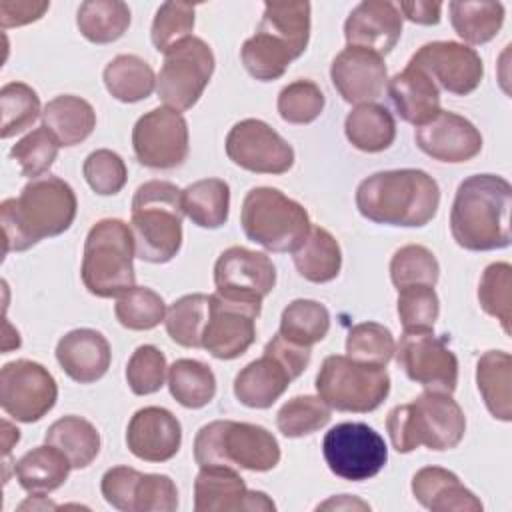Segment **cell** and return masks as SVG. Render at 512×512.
Here are the masks:
<instances>
[{"mask_svg": "<svg viewBox=\"0 0 512 512\" xmlns=\"http://www.w3.org/2000/svg\"><path fill=\"white\" fill-rule=\"evenodd\" d=\"M386 430L392 448L408 454L420 446L428 450H452L466 432V416L460 404L444 392H422L408 404H398L388 412Z\"/></svg>", "mask_w": 512, "mask_h": 512, "instance_id": "277c9868", "label": "cell"}, {"mask_svg": "<svg viewBox=\"0 0 512 512\" xmlns=\"http://www.w3.org/2000/svg\"><path fill=\"white\" fill-rule=\"evenodd\" d=\"M194 6L188 2H164L152 20L150 38L158 52H168L178 42L192 36Z\"/></svg>", "mask_w": 512, "mask_h": 512, "instance_id": "f5cc1de1", "label": "cell"}, {"mask_svg": "<svg viewBox=\"0 0 512 512\" xmlns=\"http://www.w3.org/2000/svg\"><path fill=\"white\" fill-rule=\"evenodd\" d=\"M310 346L286 340L280 332L264 346L258 360L246 364L234 378V396L248 408H270L310 364Z\"/></svg>", "mask_w": 512, "mask_h": 512, "instance_id": "9c48e42d", "label": "cell"}, {"mask_svg": "<svg viewBox=\"0 0 512 512\" xmlns=\"http://www.w3.org/2000/svg\"><path fill=\"white\" fill-rule=\"evenodd\" d=\"M512 266L508 262H492L484 268L478 282V302L488 316H494L506 334H510L512 318Z\"/></svg>", "mask_w": 512, "mask_h": 512, "instance_id": "f6af8a7d", "label": "cell"}, {"mask_svg": "<svg viewBox=\"0 0 512 512\" xmlns=\"http://www.w3.org/2000/svg\"><path fill=\"white\" fill-rule=\"evenodd\" d=\"M438 206V182L418 168L376 172L356 188L358 212L376 224L420 228L436 216Z\"/></svg>", "mask_w": 512, "mask_h": 512, "instance_id": "3957f363", "label": "cell"}, {"mask_svg": "<svg viewBox=\"0 0 512 512\" xmlns=\"http://www.w3.org/2000/svg\"><path fill=\"white\" fill-rule=\"evenodd\" d=\"M318 396L338 412H372L390 394L384 366L356 362L342 354L324 358L316 376Z\"/></svg>", "mask_w": 512, "mask_h": 512, "instance_id": "30bf717a", "label": "cell"}, {"mask_svg": "<svg viewBox=\"0 0 512 512\" xmlns=\"http://www.w3.org/2000/svg\"><path fill=\"white\" fill-rule=\"evenodd\" d=\"M330 330V312L316 300H292L280 316V334L300 346H312Z\"/></svg>", "mask_w": 512, "mask_h": 512, "instance_id": "7bdbcfd3", "label": "cell"}, {"mask_svg": "<svg viewBox=\"0 0 512 512\" xmlns=\"http://www.w3.org/2000/svg\"><path fill=\"white\" fill-rule=\"evenodd\" d=\"M388 96L398 116L416 128L430 122L442 110L440 88L422 68L410 62L388 80Z\"/></svg>", "mask_w": 512, "mask_h": 512, "instance_id": "4316f807", "label": "cell"}, {"mask_svg": "<svg viewBox=\"0 0 512 512\" xmlns=\"http://www.w3.org/2000/svg\"><path fill=\"white\" fill-rule=\"evenodd\" d=\"M196 512H270L276 504L266 492L248 490L236 468L202 466L194 480Z\"/></svg>", "mask_w": 512, "mask_h": 512, "instance_id": "44dd1931", "label": "cell"}, {"mask_svg": "<svg viewBox=\"0 0 512 512\" xmlns=\"http://www.w3.org/2000/svg\"><path fill=\"white\" fill-rule=\"evenodd\" d=\"M240 58L246 72L260 82L278 80L284 76L290 62L296 60L294 52L284 42L260 28L242 44Z\"/></svg>", "mask_w": 512, "mask_h": 512, "instance_id": "60d3db41", "label": "cell"}, {"mask_svg": "<svg viewBox=\"0 0 512 512\" xmlns=\"http://www.w3.org/2000/svg\"><path fill=\"white\" fill-rule=\"evenodd\" d=\"M310 10L308 2H264L258 28L282 40L300 58L310 38Z\"/></svg>", "mask_w": 512, "mask_h": 512, "instance_id": "8d00e7d4", "label": "cell"}, {"mask_svg": "<svg viewBox=\"0 0 512 512\" xmlns=\"http://www.w3.org/2000/svg\"><path fill=\"white\" fill-rule=\"evenodd\" d=\"M194 460L202 466H230L268 472L280 462L278 440L264 426L214 420L194 438Z\"/></svg>", "mask_w": 512, "mask_h": 512, "instance_id": "52a82bcc", "label": "cell"}, {"mask_svg": "<svg viewBox=\"0 0 512 512\" xmlns=\"http://www.w3.org/2000/svg\"><path fill=\"white\" fill-rule=\"evenodd\" d=\"M116 320L128 330H152L166 318V304L160 294L146 286H134L118 296Z\"/></svg>", "mask_w": 512, "mask_h": 512, "instance_id": "7dc6e473", "label": "cell"}, {"mask_svg": "<svg viewBox=\"0 0 512 512\" xmlns=\"http://www.w3.org/2000/svg\"><path fill=\"white\" fill-rule=\"evenodd\" d=\"M240 224L248 240L270 252H294L312 226L306 208L272 186L244 196Z\"/></svg>", "mask_w": 512, "mask_h": 512, "instance_id": "ba28073f", "label": "cell"}, {"mask_svg": "<svg viewBox=\"0 0 512 512\" xmlns=\"http://www.w3.org/2000/svg\"><path fill=\"white\" fill-rule=\"evenodd\" d=\"M58 148L60 144L56 138L44 126H40L12 146L10 158L20 164L22 176L34 180L52 168L58 156Z\"/></svg>", "mask_w": 512, "mask_h": 512, "instance_id": "db71d44e", "label": "cell"}, {"mask_svg": "<svg viewBox=\"0 0 512 512\" xmlns=\"http://www.w3.org/2000/svg\"><path fill=\"white\" fill-rule=\"evenodd\" d=\"M182 190L168 180H148L132 198L130 230L136 256L144 262L166 264L182 246Z\"/></svg>", "mask_w": 512, "mask_h": 512, "instance_id": "5b68a950", "label": "cell"}, {"mask_svg": "<svg viewBox=\"0 0 512 512\" xmlns=\"http://www.w3.org/2000/svg\"><path fill=\"white\" fill-rule=\"evenodd\" d=\"M78 210V200L68 182L58 176L30 180L16 198L0 204L4 256L32 248L44 238L66 232Z\"/></svg>", "mask_w": 512, "mask_h": 512, "instance_id": "6da1fadb", "label": "cell"}, {"mask_svg": "<svg viewBox=\"0 0 512 512\" xmlns=\"http://www.w3.org/2000/svg\"><path fill=\"white\" fill-rule=\"evenodd\" d=\"M132 148L138 162L154 170H170L188 156V122L168 106L142 114L132 128Z\"/></svg>", "mask_w": 512, "mask_h": 512, "instance_id": "5bb4252c", "label": "cell"}, {"mask_svg": "<svg viewBox=\"0 0 512 512\" xmlns=\"http://www.w3.org/2000/svg\"><path fill=\"white\" fill-rule=\"evenodd\" d=\"M168 364L164 352L152 344L138 346L126 366V382L136 396L154 394L164 386Z\"/></svg>", "mask_w": 512, "mask_h": 512, "instance_id": "11a10c76", "label": "cell"}, {"mask_svg": "<svg viewBox=\"0 0 512 512\" xmlns=\"http://www.w3.org/2000/svg\"><path fill=\"white\" fill-rule=\"evenodd\" d=\"M50 2H34V0H2L0 2V24L2 28H16L30 22L40 20Z\"/></svg>", "mask_w": 512, "mask_h": 512, "instance_id": "6f0895ef", "label": "cell"}, {"mask_svg": "<svg viewBox=\"0 0 512 512\" xmlns=\"http://www.w3.org/2000/svg\"><path fill=\"white\" fill-rule=\"evenodd\" d=\"M82 174L88 186L100 196L118 194L124 188L128 178V170L122 156L108 148L90 152L84 160Z\"/></svg>", "mask_w": 512, "mask_h": 512, "instance_id": "9f6ffc18", "label": "cell"}, {"mask_svg": "<svg viewBox=\"0 0 512 512\" xmlns=\"http://www.w3.org/2000/svg\"><path fill=\"white\" fill-rule=\"evenodd\" d=\"M402 36V14L394 2L364 0L348 14L344 38L348 46L364 48L386 56Z\"/></svg>", "mask_w": 512, "mask_h": 512, "instance_id": "d4e9b609", "label": "cell"}, {"mask_svg": "<svg viewBox=\"0 0 512 512\" xmlns=\"http://www.w3.org/2000/svg\"><path fill=\"white\" fill-rule=\"evenodd\" d=\"M168 388L172 398L184 408H204L216 394L212 368L194 358H180L168 368Z\"/></svg>", "mask_w": 512, "mask_h": 512, "instance_id": "ab89813d", "label": "cell"}, {"mask_svg": "<svg viewBox=\"0 0 512 512\" xmlns=\"http://www.w3.org/2000/svg\"><path fill=\"white\" fill-rule=\"evenodd\" d=\"M512 186L496 174H474L460 182L452 210L450 232L456 244L470 252L510 246Z\"/></svg>", "mask_w": 512, "mask_h": 512, "instance_id": "7a4b0ae2", "label": "cell"}, {"mask_svg": "<svg viewBox=\"0 0 512 512\" xmlns=\"http://www.w3.org/2000/svg\"><path fill=\"white\" fill-rule=\"evenodd\" d=\"M42 126L60 146H76L94 132L96 112L84 98L62 94L46 102L42 110Z\"/></svg>", "mask_w": 512, "mask_h": 512, "instance_id": "f1b7e54d", "label": "cell"}, {"mask_svg": "<svg viewBox=\"0 0 512 512\" xmlns=\"http://www.w3.org/2000/svg\"><path fill=\"white\" fill-rule=\"evenodd\" d=\"M214 284L216 292L228 300L262 306L276 286V268L264 252L230 246L214 264Z\"/></svg>", "mask_w": 512, "mask_h": 512, "instance_id": "e0dca14e", "label": "cell"}, {"mask_svg": "<svg viewBox=\"0 0 512 512\" xmlns=\"http://www.w3.org/2000/svg\"><path fill=\"white\" fill-rule=\"evenodd\" d=\"M332 418L320 396H294L276 414V426L286 438H302L324 428Z\"/></svg>", "mask_w": 512, "mask_h": 512, "instance_id": "c3c4849f", "label": "cell"}, {"mask_svg": "<svg viewBox=\"0 0 512 512\" xmlns=\"http://www.w3.org/2000/svg\"><path fill=\"white\" fill-rule=\"evenodd\" d=\"M396 342L392 332L378 322L354 324L346 336V356L374 366H384L392 360Z\"/></svg>", "mask_w": 512, "mask_h": 512, "instance_id": "681fc988", "label": "cell"}, {"mask_svg": "<svg viewBox=\"0 0 512 512\" xmlns=\"http://www.w3.org/2000/svg\"><path fill=\"white\" fill-rule=\"evenodd\" d=\"M322 454L330 472L350 482L374 478L388 460L384 438L364 422L332 426L324 434Z\"/></svg>", "mask_w": 512, "mask_h": 512, "instance_id": "7c38bea8", "label": "cell"}, {"mask_svg": "<svg viewBox=\"0 0 512 512\" xmlns=\"http://www.w3.org/2000/svg\"><path fill=\"white\" fill-rule=\"evenodd\" d=\"M326 508H336V510H340V508H360V510H370V506L366 504V502H362V500H356V498H352V496H348V494H342L340 498H330V500H326L324 504H320L318 506V510H326Z\"/></svg>", "mask_w": 512, "mask_h": 512, "instance_id": "91938a15", "label": "cell"}, {"mask_svg": "<svg viewBox=\"0 0 512 512\" xmlns=\"http://www.w3.org/2000/svg\"><path fill=\"white\" fill-rule=\"evenodd\" d=\"M100 490L104 500L122 512H174L178 488L166 474H142L130 466L108 468Z\"/></svg>", "mask_w": 512, "mask_h": 512, "instance_id": "2e32d148", "label": "cell"}, {"mask_svg": "<svg viewBox=\"0 0 512 512\" xmlns=\"http://www.w3.org/2000/svg\"><path fill=\"white\" fill-rule=\"evenodd\" d=\"M476 386L488 412L502 422L512 420V356L488 350L476 362Z\"/></svg>", "mask_w": 512, "mask_h": 512, "instance_id": "f546056e", "label": "cell"}, {"mask_svg": "<svg viewBox=\"0 0 512 512\" xmlns=\"http://www.w3.org/2000/svg\"><path fill=\"white\" fill-rule=\"evenodd\" d=\"M58 400L54 376L34 360H14L0 370V406L18 422H38Z\"/></svg>", "mask_w": 512, "mask_h": 512, "instance_id": "4fadbf2b", "label": "cell"}, {"mask_svg": "<svg viewBox=\"0 0 512 512\" xmlns=\"http://www.w3.org/2000/svg\"><path fill=\"white\" fill-rule=\"evenodd\" d=\"M128 450L144 462H166L182 444L178 418L162 406H146L134 412L126 428Z\"/></svg>", "mask_w": 512, "mask_h": 512, "instance_id": "cb8c5ba5", "label": "cell"}, {"mask_svg": "<svg viewBox=\"0 0 512 512\" xmlns=\"http://www.w3.org/2000/svg\"><path fill=\"white\" fill-rule=\"evenodd\" d=\"M46 444L58 448L72 464L82 470L94 462L100 452V434L92 422L80 416H62L52 422L44 436Z\"/></svg>", "mask_w": 512, "mask_h": 512, "instance_id": "836d02e7", "label": "cell"}, {"mask_svg": "<svg viewBox=\"0 0 512 512\" xmlns=\"http://www.w3.org/2000/svg\"><path fill=\"white\" fill-rule=\"evenodd\" d=\"M398 12L402 18H408L410 22L432 26L440 22V12L442 4L440 2H430V0H414V2H400Z\"/></svg>", "mask_w": 512, "mask_h": 512, "instance_id": "680465c9", "label": "cell"}, {"mask_svg": "<svg viewBox=\"0 0 512 512\" xmlns=\"http://www.w3.org/2000/svg\"><path fill=\"white\" fill-rule=\"evenodd\" d=\"M414 498L432 512H480L482 502L460 478L440 466L420 468L412 476Z\"/></svg>", "mask_w": 512, "mask_h": 512, "instance_id": "83f0119b", "label": "cell"}, {"mask_svg": "<svg viewBox=\"0 0 512 512\" xmlns=\"http://www.w3.org/2000/svg\"><path fill=\"white\" fill-rule=\"evenodd\" d=\"M80 34L92 44H110L130 26V8L120 0H86L76 14Z\"/></svg>", "mask_w": 512, "mask_h": 512, "instance_id": "74e56055", "label": "cell"}, {"mask_svg": "<svg viewBox=\"0 0 512 512\" xmlns=\"http://www.w3.org/2000/svg\"><path fill=\"white\" fill-rule=\"evenodd\" d=\"M416 146L438 162L460 164L476 158L482 150L480 130L464 116L440 110L430 122L414 132Z\"/></svg>", "mask_w": 512, "mask_h": 512, "instance_id": "7402d4cb", "label": "cell"}, {"mask_svg": "<svg viewBox=\"0 0 512 512\" xmlns=\"http://www.w3.org/2000/svg\"><path fill=\"white\" fill-rule=\"evenodd\" d=\"M70 470V460L50 444L28 450L14 464L18 484L32 496H44L60 488L66 482Z\"/></svg>", "mask_w": 512, "mask_h": 512, "instance_id": "4dcf8cb0", "label": "cell"}, {"mask_svg": "<svg viewBox=\"0 0 512 512\" xmlns=\"http://www.w3.org/2000/svg\"><path fill=\"white\" fill-rule=\"evenodd\" d=\"M326 98L312 80H294L278 94V114L288 124H310L324 110Z\"/></svg>", "mask_w": 512, "mask_h": 512, "instance_id": "816d5d0a", "label": "cell"}, {"mask_svg": "<svg viewBox=\"0 0 512 512\" xmlns=\"http://www.w3.org/2000/svg\"><path fill=\"white\" fill-rule=\"evenodd\" d=\"M448 10L454 32L474 46L490 42L504 24V6L500 2L454 0Z\"/></svg>", "mask_w": 512, "mask_h": 512, "instance_id": "f35d334b", "label": "cell"}, {"mask_svg": "<svg viewBox=\"0 0 512 512\" xmlns=\"http://www.w3.org/2000/svg\"><path fill=\"white\" fill-rule=\"evenodd\" d=\"M56 360L68 378L78 384H92L108 372L112 352L98 330L76 328L58 340Z\"/></svg>", "mask_w": 512, "mask_h": 512, "instance_id": "484cf974", "label": "cell"}, {"mask_svg": "<svg viewBox=\"0 0 512 512\" xmlns=\"http://www.w3.org/2000/svg\"><path fill=\"white\" fill-rule=\"evenodd\" d=\"M208 316L210 294H186L166 310L164 326L178 346L202 348V334Z\"/></svg>", "mask_w": 512, "mask_h": 512, "instance_id": "b9f144b4", "label": "cell"}, {"mask_svg": "<svg viewBox=\"0 0 512 512\" xmlns=\"http://www.w3.org/2000/svg\"><path fill=\"white\" fill-rule=\"evenodd\" d=\"M330 80L348 104H368L382 96L388 84L384 58L376 52L346 46L330 66Z\"/></svg>", "mask_w": 512, "mask_h": 512, "instance_id": "603a6c76", "label": "cell"}, {"mask_svg": "<svg viewBox=\"0 0 512 512\" xmlns=\"http://www.w3.org/2000/svg\"><path fill=\"white\" fill-rule=\"evenodd\" d=\"M396 310L404 332H430L440 314L434 286H406L398 290Z\"/></svg>", "mask_w": 512, "mask_h": 512, "instance_id": "f907efd6", "label": "cell"}, {"mask_svg": "<svg viewBox=\"0 0 512 512\" xmlns=\"http://www.w3.org/2000/svg\"><path fill=\"white\" fill-rule=\"evenodd\" d=\"M226 154L236 166L256 174H284L294 164L292 146L258 118L240 120L230 128Z\"/></svg>", "mask_w": 512, "mask_h": 512, "instance_id": "ac0fdd59", "label": "cell"}, {"mask_svg": "<svg viewBox=\"0 0 512 512\" xmlns=\"http://www.w3.org/2000/svg\"><path fill=\"white\" fill-rule=\"evenodd\" d=\"M292 260L302 278L324 284L340 274L342 250L326 228L310 226L302 244L292 252Z\"/></svg>", "mask_w": 512, "mask_h": 512, "instance_id": "1f68e13d", "label": "cell"}, {"mask_svg": "<svg viewBox=\"0 0 512 512\" xmlns=\"http://www.w3.org/2000/svg\"><path fill=\"white\" fill-rule=\"evenodd\" d=\"M2 112V138H12L30 128L42 114L36 90L24 82H8L0 90Z\"/></svg>", "mask_w": 512, "mask_h": 512, "instance_id": "bcb514c9", "label": "cell"}, {"mask_svg": "<svg viewBox=\"0 0 512 512\" xmlns=\"http://www.w3.org/2000/svg\"><path fill=\"white\" fill-rule=\"evenodd\" d=\"M182 210L200 228H220L228 220L230 188L220 178H204L182 190Z\"/></svg>", "mask_w": 512, "mask_h": 512, "instance_id": "d590c367", "label": "cell"}, {"mask_svg": "<svg viewBox=\"0 0 512 512\" xmlns=\"http://www.w3.org/2000/svg\"><path fill=\"white\" fill-rule=\"evenodd\" d=\"M390 278L396 290L406 286H436L440 264L426 246L406 244L390 260Z\"/></svg>", "mask_w": 512, "mask_h": 512, "instance_id": "ee69618b", "label": "cell"}, {"mask_svg": "<svg viewBox=\"0 0 512 512\" xmlns=\"http://www.w3.org/2000/svg\"><path fill=\"white\" fill-rule=\"evenodd\" d=\"M410 64L422 68L438 88L456 96L474 92L484 76L480 54L474 48L452 40H436L420 46L412 54Z\"/></svg>", "mask_w": 512, "mask_h": 512, "instance_id": "d6986e66", "label": "cell"}, {"mask_svg": "<svg viewBox=\"0 0 512 512\" xmlns=\"http://www.w3.org/2000/svg\"><path fill=\"white\" fill-rule=\"evenodd\" d=\"M214 52L198 36H190L164 54L156 76L158 98L178 112L190 110L202 96L214 72Z\"/></svg>", "mask_w": 512, "mask_h": 512, "instance_id": "8fae6325", "label": "cell"}, {"mask_svg": "<svg viewBox=\"0 0 512 512\" xmlns=\"http://www.w3.org/2000/svg\"><path fill=\"white\" fill-rule=\"evenodd\" d=\"M134 256L130 224L118 218L98 220L84 240L80 276L86 290L98 298H116L134 288Z\"/></svg>", "mask_w": 512, "mask_h": 512, "instance_id": "8992f818", "label": "cell"}, {"mask_svg": "<svg viewBox=\"0 0 512 512\" xmlns=\"http://www.w3.org/2000/svg\"><path fill=\"white\" fill-rule=\"evenodd\" d=\"M398 368L430 392L452 394L458 386V358L446 338L430 332H404L394 350Z\"/></svg>", "mask_w": 512, "mask_h": 512, "instance_id": "9a60e30c", "label": "cell"}, {"mask_svg": "<svg viewBox=\"0 0 512 512\" xmlns=\"http://www.w3.org/2000/svg\"><path fill=\"white\" fill-rule=\"evenodd\" d=\"M2 430H4V454L8 456L10 454V450H12V446L20 440V430L18 428H14L10 422H2Z\"/></svg>", "mask_w": 512, "mask_h": 512, "instance_id": "94428289", "label": "cell"}, {"mask_svg": "<svg viewBox=\"0 0 512 512\" xmlns=\"http://www.w3.org/2000/svg\"><path fill=\"white\" fill-rule=\"evenodd\" d=\"M262 306L242 304L210 294V316L202 334V348L218 360L242 356L256 338V318Z\"/></svg>", "mask_w": 512, "mask_h": 512, "instance_id": "ffe728a7", "label": "cell"}, {"mask_svg": "<svg viewBox=\"0 0 512 512\" xmlns=\"http://www.w3.org/2000/svg\"><path fill=\"white\" fill-rule=\"evenodd\" d=\"M108 94L120 102L132 104L146 100L156 88V74L146 60L136 54H118L102 72Z\"/></svg>", "mask_w": 512, "mask_h": 512, "instance_id": "e575fe53", "label": "cell"}, {"mask_svg": "<svg viewBox=\"0 0 512 512\" xmlns=\"http://www.w3.org/2000/svg\"><path fill=\"white\" fill-rule=\"evenodd\" d=\"M344 132L354 148L376 154L392 146L396 138V120L382 104H358L348 112Z\"/></svg>", "mask_w": 512, "mask_h": 512, "instance_id": "d6a6232c", "label": "cell"}]
</instances>
